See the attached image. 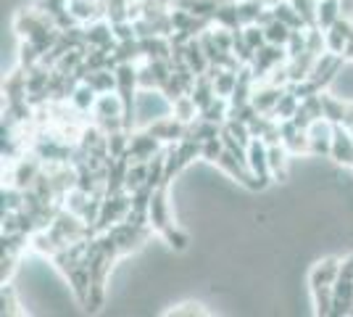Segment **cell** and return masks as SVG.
Instances as JSON below:
<instances>
[{"label":"cell","instance_id":"obj_43","mask_svg":"<svg viewBox=\"0 0 353 317\" xmlns=\"http://www.w3.org/2000/svg\"><path fill=\"white\" fill-rule=\"evenodd\" d=\"M114 35H117L119 43H127V40H137V30H134V21L127 19V21H119L114 24Z\"/></svg>","mask_w":353,"mask_h":317},{"label":"cell","instance_id":"obj_34","mask_svg":"<svg viewBox=\"0 0 353 317\" xmlns=\"http://www.w3.org/2000/svg\"><path fill=\"white\" fill-rule=\"evenodd\" d=\"M306 50L314 53V56L327 53V32L322 27H309L306 30Z\"/></svg>","mask_w":353,"mask_h":317},{"label":"cell","instance_id":"obj_35","mask_svg":"<svg viewBox=\"0 0 353 317\" xmlns=\"http://www.w3.org/2000/svg\"><path fill=\"white\" fill-rule=\"evenodd\" d=\"M145 182H148V162H132L130 172H127V191L132 193V191H137Z\"/></svg>","mask_w":353,"mask_h":317},{"label":"cell","instance_id":"obj_30","mask_svg":"<svg viewBox=\"0 0 353 317\" xmlns=\"http://www.w3.org/2000/svg\"><path fill=\"white\" fill-rule=\"evenodd\" d=\"M266 8L264 0H243V3H237V14H240V24L245 27V24H256L259 21V16L261 11Z\"/></svg>","mask_w":353,"mask_h":317},{"label":"cell","instance_id":"obj_28","mask_svg":"<svg viewBox=\"0 0 353 317\" xmlns=\"http://www.w3.org/2000/svg\"><path fill=\"white\" fill-rule=\"evenodd\" d=\"M298 106H301V98L298 95H293V93L285 88V93H282V98L277 101V106H274V111H272V117L274 119H293V114L298 111Z\"/></svg>","mask_w":353,"mask_h":317},{"label":"cell","instance_id":"obj_47","mask_svg":"<svg viewBox=\"0 0 353 317\" xmlns=\"http://www.w3.org/2000/svg\"><path fill=\"white\" fill-rule=\"evenodd\" d=\"M169 315H203L201 304H185V309H172Z\"/></svg>","mask_w":353,"mask_h":317},{"label":"cell","instance_id":"obj_4","mask_svg":"<svg viewBox=\"0 0 353 317\" xmlns=\"http://www.w3.org/2000/svg\"><path fill=\"white\" fill-rule=\"evenodd\" d=\"M343 64H345V56H338V53H330V50H327V53H322V56L316 59L309 79H314V82L319 85V90H324V88L340 75Z\"/></svg>","mask_w":353,"mask_h":317},{"label":"cell","instance_id":"obj_15","mask_svg":"<svg viewBox=\"0 0 353 317\" xmlns=\"http://www.w3.org/2000/svg\"><path fill=\"white\" fill-rule=\"evenodd\" d=\"M316 59H319V56H314V53H309V50H306V53H301V56H295V59H288V77H290V82L309 79Z\"/></svg>","mask_w":353,"mask_h":317},{"label":"cell","instance_id":"obj_12","mask_svg":"<svg viewBox=\"0 0 353 317\" xmlns=\"http://www.w3.org/2000/svg\"><path fill=\"white\" fill-rule=\"evenodd\" d=\"M3 93L8 95V104H19V101H30L27 95V69L24 66H19L16 72L3 79Z\"/></svg>","mask_w":353,"mask_h":317},{"label":"cell","instance_id":"obj_31","mask_svg":"<svg viewBox=\"0 0 353 317\" xmlns=\"http://www.w3.org/2000/svg\"><path fill=\"white\" fill-rule=\"evenodd\" d=\"M43 50L30 43V40H21V48H19V66H24V69H34L37 64H43Z\"/></svg>","mask_w":353,"mask_h":317},{"label":"cell","instance_id":"obj_9","mask_svg":"<svg viewBox=\"0 0 353 317\" xmlns=\"http://www.w3.org/2000/svg\"><path fill=\"white\" fill-rule=\"evenodd\" d=\"M338 164L353 166V133L345 124H335L332 130V156Z\"/></svg>","mask_w":353,"mask_h":317},{"label":"cell","instance_id":"obj_37","mask_svg":"<svg viewBox=\"0 0 353 317\" xmlns=\"http://www.w3.org/2000/svg\"><path fill=\"white\" fill-rule=\"evenodd\" d=\"M295 11L303 16L306 27H316V11H319V0H290Z\"/></svg>","mask_w":353,"mask_h":317},{"label":"cell","instance_id":"obj_49","mask_svg":"<svg viewBox=\"0 0 353 317\" xmlns=\"http://www.w3.org/2000/svg\"><path fill=\"white\" fill-rule=\"evenodd\" d=\"M266 6H277V3H280V0H264Z\"/></svg>","mask_w":353,"mask_h":317},{"label":"cell","instance_id":"obj_51","mask_svg":"<svg viewBox=\"0 0 353 317\" xmlns=\"http://www.w3.org/2000/svg\"><path fill=\"white\" fill-rule=\"evenodd\" d=\"M235 3H243V0H235Z\"/></svg>","mask_w":353,"mask_h":317},{"label":"cell","instance_id":"obj_23","mask_svg":"<svg viewBox=\"0 0 353 317\" xmlns=\"http://www.w3.org/2000/svg\"><path fill=\"white\" fill-rule=\"evenodd\" d=\"M172 114H174L179 122H185V124H192V122L198 119V106H195V101H192L190 93H185L182 98H176L174 104H172Z\"/></svg>","mask_w":353,"mask_h":317},{"label":"cell","instance_id":"obj_11","mask_svg":"<svg viewBox=\"0 0 353 317\" xmlns=\"http://www.w3.org/2000/svg\"><path fill=\"white\" fill-rule=\"evenodd\" d=\"M40 172H43V159H40L37 153L30 156V159H21L14 169V185L16 188H21V191H27V188L34 185V180H37Z\"/></svg>","mask_w":353,"mask_h":317},{"label":"cell","instance_id":"obj_33","mask_svg":"<svg viewBox=\"0 0 353 317\" xmlns=\"http://www.w3.org/2000/svg\"><path fill=\"white\" fill-rule=\"evenodd\" d=\"M266 30V43H272V46H288V40H290V27L285 24V21H280V19H274L269 27H264Z\"/></svg>","mask_w":353,"mask_h":317},{"label":"cell","instance_id":"obj_22","mask_svg":"<svg viewBox=\"0 0 353 317\" xmlns=\"http://www.w3.org/2000/svg\"><path fill=\"white\" fill-rule=\"evenodd\" d=\"M322 106H324V119H330L332 124H343L345 111H348V104L343 98H335V95L322 90Z\"/></svg>","mask_w":353,"mask_h":317},{"label":"cell","instance_id":"obj_26","mask_svg":"<svg viewBox=\"0 0 353 317\" xmlns=\"http://www.w3.org/2000/svg\"><path fill=\"white\" fill-rule=\"evenodd\" d=\"M311 296H314V307H316V315H322V317H330V315H332V307H335V291H332V286L311 288Z\"/></svg>","mask_w":353,"mask_h":317},{"label":"cell","instance_id":"obj_5","mask_svg":"<svg viewBox=\"0 0 353 317\" xmlns=\"http://www.w3.org/2000/svg\"><path fill=\"white\" fill-rule=\"evenodd\" d=\"M85 43L90 48H103V50H117L119 40L114 35V24L108 19H98V21H90V27H85Z\"/></svg>","mask_w":353,"mask_h":317},{"label":"cell","instance_id":"obj_8","mask_svg":"<svg viewBox=\"0 0 353 317\" xmlns=\"http://www.w3.org/2000/svg\"><path fill=\"white\" fill-rule=\"evenodd\" d=\"M159 151H161V140L153 137L148 130L145 133H132L130 135V151H127L130 162H150Z\"/></svg>","mask_w":353,"mask_h":317},{"label":"cell","instance_id":"obj_10","mask_svg":"<svg viewBox=\"0 0 353 317\" xmlns=\"http://www.w3.org/2000/svg\"><path fill=\"white\" fill-rule=\"evenodd\" d=\"M338 278H340V259H335V257H327V259H322V262H316L309 275L311 288L335 286Z\"/></svg>","mask_w":353,"mask_h":317},{"label":"cell","instance_id":"obj_7","mask_svg":"<svg viewBox=\"0 0 353 317\" xmlns=\"http://www.w3.org/2000/svg\"><path fill=\"white\" fill-rule=\"evenodd\" d=\"M145 130L153 137H159L161 143H179L182 137L188 135V124L176 119L174 114H172V117H161V119L150 122Z\"/></svg>","mask_w":353,"mask_h":317},{"label":"cell","instance_id":"obj_29","mask_svg":"<svg viewBox=\"0 0 353 317\" xmlns=\"http://www.w3.org/2000/svg\"><path fill=\"white\" fill-rule=\"evenodd\" d=\"M188 135L203 143V140H208V137L221 135V124H216V122H208V119H201V117H198L192 124H188Z\"/></svg>","mask_w":353,"mask_h":317},{"label":"cell","instance_id":"obj_42","mask_svg":"<svg viewBox=\"0 0 353 317\" xmlns=\"http://www.w3.org/2000/svg\"><path fill=\"white\" fill-rule=\"evenodd\" d=\"M137 85H140V90H159V79L148 64L143 69H137Z\"/></svg>","mask_w":353,"mask_h":317},{"label":"cell","instance_id":"obj_16","mask_svg":"<svg viewBox=\"0 0 353 317\" xmlns=\"http://www.w3.org/2000/svg\"><path fill=\"white\" fill-rule=\"evenodd\" d=\"M190 95H192V101H195V106H198V111L201 108H206L214 98H216V88H214V79L208 75H201L198 79H195V85H192V90H190Z\"/></svg>","mask_w":353,"mask_h":317},{"label":"cell","instance_id":"obj_38","mask_svg":"<svg viewBox=\"0 0 353 317\" xmlns=\"http://www.w3.org/2000/svg\"><path fill=\"white\" fill-rule=\"evenodd\" d=\"M227 133H232V135L243 143V146H250V140H253V133H250V124L248 122H240V119H227L221 124Z\"/></svg>","mask_w":353,"mask_h":317},{"label":"cell","instance_id":"obj_25","mask_svg":"<svg viewBox=\"0 0 353 317\" xmlns=\"http://www.w3.org/2000/svg\"><path fill=\"white\" fill-rule=\"evenodd\" d=\"M214 24L216 27H227V30H240L243 24H240V14H237V3L235 0H230V3H224L219 11L214 14Z\"/></svg>","mask_w":353,"mask_h":317},{"label":"cell","instance_id":"obj_24","mask_svg":"<svg viewBox=\"0 0 353 317\" xmlns=\"http://www.w3.org/2000/svg\"><path fill=\"white\" fill-rule=\"evenodd\" d=\"M224 3H230V0H182L179 8H185V11H190V14H195V16H208V19H214V14L219 11Z\"/></svg>","mask_w":353,"mask_h":317},{"label":"cell","instance_id":"obj_17","mask_svg":"<svg viewBox=\"0 0 353 317\" xmlns=\"http://www.w3.org/2000/svg\"><path fill=\"white\" fill-rule=\"evenodd\" d=\"M85 82H88L90 88L98 93V95H103V93H114V90H117V72H114V69H98V72H88Z\"/></svg>","mask_w":353,"mask_h":317},{"label":"cell","instance_id":"obj_41","mask_svg":"<svg viewBox=\"0 0 353 317\" xmlns=\"http://www.w3.org/2000/svg\"><path fill=\"white\" fill-rule=\"evenodd\" d=\"M288 59H295L301 53H306V30H293L290 40H288Z\"/></svg>","mask_w":353,"mask_h":317},{"label":"cell","instance_id":"obj_18","mask_svg":"<svg viewBox=\"0 0 353 317\" xmlns=\"http://www.w3.org/2000/svg\"><path fill=\"white\" fill-rule=\"evenodd\" d=\"M288 156H290V151L282 143L269 146V166H272V177L277 182L288 180Z\"/></svg>","mask_w":353,"mask_h":317},{"label":"cell","instance_id":"obj_19","mask_svg":"<svg viewBox=\"0 0 353 317\" xmlns=\"http://www.w3.org/2000/svg\"><path fill=\"white\" fill-rule=\"evenodd\" d=\"M272 8H274V16H277L280 21H285L290 30H309L306 21H303V16L295 11V6L290 3V0H280V3L272 6Z\"/></svg>","mask_w":353,"mask_h":317},{"label":"cell","instance_id":"obj_6","mask_svg":"<svg viewBox=\"0 0 353 317\" xmlns=\"http://www.w3.org/2000/svg\"><path fill=\"white\" fill-rule=\"evenodd\" d=\"M332 130L335 124L330 119H316L309 127V137H311V153L309 156H322V159H330L332 156Z\"/></svg>","mask_w":353,"mask_h":317},{"label":"cell","instance_id":"obj_3","mask_svg":"<svg viewBox=\"0 0 353 317\" xmlns=\"http://www.w3.org/2000/svg\"><path fill=\"white\" fill-rule=\"evenodd\" d=\"M248 166L250 172L256 175V180L261 182V191H264L272 177V166H269V146H266L261 137H253L248 146Z\"/></svg>","mask_w":353,"mask_h":317},{"label":"cell","instance_id":"obj_32","mask_svg":"<svg viewBox=\"0 0 353 317\" xmlns=\"http://www.w3.org/2000/svg\"><path fill=\"white\" fill-rule=\"evenodd\" d=\"M114 61L119 64H134V61L143 56V50H140V40H127V43H119L117 50L111 53Z\"/></svg>","mask_w":353,"mask_h":317},{"label":"cell","instance_id":"obj_20","mask_svg":"<svg viewBox=\"0 0 353 317\" xmlns=\"http://www.w3.org/2000/svg\"><path fill=\"white\" fill-rule=\"evenodd\" d=\"M340 16H343L340 0H319V11H316V27H322V30H330V27H335V21H338Z\"/></svg>","mask_w":353,"mask_h":317},{"label":"cell","instance_id":"obj_13","mask_svg":"<svg viewBox=\"0 0 353 317\" xmlns=\"http://www.w3.org/2000/svg\"><path fill=\"white\" fill-rule=\"evenodd\" d=\"M282 93H285V88H280V85H272V82H266L264 88H259V90H253V106L259 108V114H269L272 117V111H274V106H277V101L282 98Z\"/></svg>","mask_w":353,"mask_h":317},{"label":"cell","instance_id":"obj_40","mask_svg":"<svg viewBox=\"0 0 353 317\" xmlns=\"http://www.w3.org/2000/svg\"><path fill=\"white\" fill-rule=\"evenodd\" d=\"M243 35H245V40H248V46L253 50H259V48L266 46V30L261 24H245L243 27Z\"/></svg>","mask_w":353,"mask_h":317},{"label":"cell","instance_id":"obj_39","mask_svg":"<svg viewBox=\"0 0 353 317\" xmlns=\"http://www.w3.org/2000/svg\"><path fill=\"white\" fill-rule=\"evenodd\" d=\"M221 153H224V140H221V135L203 140V151H201V159H206V162H211V164H216Z\"/></svg>","mask_w":353,"mask_h":317},{"label":"cell","instance_id":"obj_21","mask_svg":"<svg viewBox=\"0 0 353 317\" xmlns=\"http://www.w3.org/2000/svg\"><path fill=\"white\" fill-rule=\"evenodd\" d=\"M72 101V106L79 111V114H88V111H92L95 108V101H98V93L90 88L88 82H79L77 85V90H74V95L69 98Z\"/></svg>","mask_w":353,"mask_h":317},{"label":"cell","instance_id":"obj_50","mask_svg":"<svg viewBox=\"0 0 353 317\" xmlns=\"http://www.w3.org/2000/svg\"><path fill=\"white\" fill-rule=\"evenodd\" d=\"M169 3H172V6H179V3H182V0H169Z\"/></svg>","mask_w":353,"mask_h":317},{"label":"cell","instance_id":"obj_2","mask_svg":"<svg viewBox=\"0 0 353 317\" xmlns=\"http://www.w3.org/2000/svg\"><path fill=\"white\" fill-rule=\"evenodd\" d=\"M282 64H288V48L285 46H272V43H266L264 48H259L256 50V56L250 61V72H253V79L259 82V79H266V77L272 75L277 66Z\"/></svg>","mask_w":353,"mask_h":317},{"label":"cell","instance_id":"obj_27","mask_svg":"<svg viewBox=\"0 0 353 317\" xmlns=\"http://www.w3.org/2000/svg\"><path fill=\"white\" fill-rule=\"evenodd\" d=\"M201 151H203V143L190 135H185L179 143H176V153H179V159H182V164L185 166H190L195 159H201Z\"/></svg>","mask_w":353,"mask_h":317},{"label":"cell","instance_id":"obj_46","mask_svg":"<svg viewBox=\"0 0 353 317\" xmlns=\"http://www.w3.org/2000/svg\"><path fill=\"white\" fill-rule=\"evenodd\" d=\"M340 278H345V280H353V254L340 262Z\"/></svg>","mask_w":353,"mask_h":317},{"label":"cell","instance_id":"obj_14","mask_svg":"<svg viewBox=\"0 0 353 317\" xmlns=\"http://www.w3.org/2000/svg\"><path fill=\"white\" fill-rule=\"evenodd\" d=\"M185 61L190 64V69L198 77L208 72L211 61H208L206 50H203V46H201V37H192V40H188V46H185Z\"/></svg>","mask_w":353,"mask_h":317},{"label":"cell","instance_id":"obj_36","mask_svg":"<svg viewBox=\"0 0 353 317\" xmlns=\"http://www.w3.org/2000/svg\"><path fill=\"white\" fill-rule=\"evenodd\" d=\"M24 191L21 188H16V185H11V188H3V211H21L24 209Z\"/></svg>","mask_w":353,"mask_h":317},{"label":"cell","instance_id":"obj_48","mask_svg":"<svg viewBox=\"0 0 353 317\" xmlns=\"http://www.w3.org/2000/svg\"><path fill=\"white\" fill-rule=\"evenodd\" d=\"M343 56H345V61H351V64H353V40H348V43H345V50H343Z\"/></svg>","mask_w":353,"mask_h":317},{"label":"cell","instance_id":"obj_45","mask_svg":"<svg viewBox=\"0 0 353 317\" xmlns=\"http://www.w3.org/2000/svg\"><path fill=\"white\" fill-rule=\"evenodd\" d=\"M293 122L298 124V127H301V130H309V127H311V124H314L316 119H314V117L309 114V108H306V106L301 104V106H298V111L293 114Z\"/></svg>","mask_w":353,"mask_h":317},{"label":"cell","instance_id":"obj_44","mask_svg":"<svg viewBox=\"0 0 353 317\" xmlns=\"http://www.w3.org/2000/svg\"><path fill=\"white\" fill-rule=\"evenodd\" d=\"M324 32H327V50L343 56V50H345V43H348V40H345L335 27H332V30H324Z\"/></svg>","mask_w":353,"mask_h":317},{"label":"cell","instance_id":"obj_1","mask_svg":"<svg viewBox=\"0 0 353 317\" xmlns=\"http://www.w3.org/2000/svg\"><path fill=\"white\" fill-rule=\"evenodd\" d=\"M166 188H169V185H161V188H156V191H153L150 209H148V222H150V227H153V233H159V236H161L163 241L169 243L172 249L185 251V249H188V243H190V238H188L179 227H174V222H172Z\"/></svg>","mask_w":353,"mask_h":317}]
</instances>
